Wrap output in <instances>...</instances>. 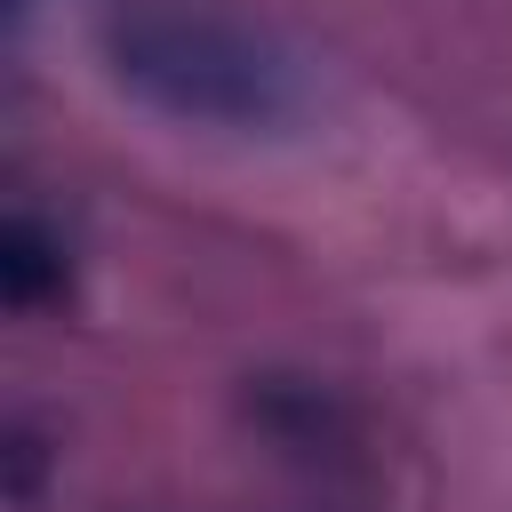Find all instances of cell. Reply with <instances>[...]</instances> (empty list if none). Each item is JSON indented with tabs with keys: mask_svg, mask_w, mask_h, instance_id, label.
<instances>
[{
	"mask_svg": "<svg viewBox=\"0 0 512 512\" xmlns=\"http://www.w3.org/2000/svg\"><path fill=\"white\" fill-rule=\"evenodd\" d=\"M112 72L144 104H160L176 120H216V128H280L304 104L296 64L272 40L216 24V16H128V24H112Z\"/></svg>",
	"mask_w": 512,
	"mask_h": 512,
	"instance_id": "obj_1",
	"label": "cell"
},
{
	"mask_svg": "<svg viewBox=\"0 0 512 512\" xmlns=\"http://www.w3.org/2000/svg\"><path fill=\"white\" fill-rule=\"evenodd\" d=\"M64 280H72V264H64V248L48 240V224L8 216V224H0V296H8L16 312H32V304L64 296Z\"/></svg>",
	"mask_w": 512,
	"mask_h": 512,
	"instance_id": "obj_2",
	"label": "cell"
},
{
	"mask_svg": "<svg viewBox=\"0 0 512 512\" xmlns=\"http://www.w3.org/2000/svg\"><path fill=\"white\" fill-rule=\"evenodd\" d=\"M248 416H256L264 432H280L288 448L336 440V400H328L320 384H296V376H264V384L248 392Z\"/></svg>",
	"mask_w": 512,
	"mask_h": 512,
	"instance_id": "obj_3",
	"label": "cell"
}]
</instances>
